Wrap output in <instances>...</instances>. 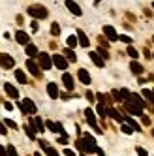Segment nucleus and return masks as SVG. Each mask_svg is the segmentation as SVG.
Returning a JSON list of instances; mask_svg holds the SVG:
<instances>
[{"label":"nucleus","instance_id":"f257e3e1","mask_svg":"<svg viewBox=\"0 0 154 156\" xmlns=\"http://www.w3.org/2000/svg\"><path fill=\"white\" fill-rule=\"evenodd\" d=\"M17 105H19V109H21V111H23V115H34V113H36V111H38V107H36V104H34V102H32V100H30V98H25V100H23V102H19Z\"/></svg>","mask_w":154,"mask_h":156},{"label":"nucleus","instance_id":"f03ea898","mask_svg":"<svg viewBox=\"0 0 154 156\" xmlns=\"http://www.w3.org/2000/svg\"><path fill=\"white\" fill-rule=\"evenodd\" d=\"M28 13L32 17H36V19H45L47 17V9H45V6H41V4H32L28 8Z\"/></svg>","mask_w":154,"mask_h":156},{"label":"nucleus","instance_id":"7ed1b4c3","mask_svg":"<svg viewBox=\"0 0 154 156\" xmlns=\"http://www.w3.org/2000/svg\"><path fill=\"white\" fill-rule=\"evenodd\" d=\"M85 119L89 120V124H90V126L94 128V132H96V133H102V132H103V130H100V128H98V122H96V115H94V111H92L90 107H86V109H85Z\"/></svg>","mask_w":154,"mask_h":156},{"label":"nucleus","instance_id":"20e7f679","mask_svg":"<svg viewBox=\"0 0 154 156\" xmlns=\"http://www.w3.org/2000/svg\"><path fill=\"white\" fill-rule=\"evenodd\" d=\"M83 139H85V152H86V154L96 152V141H94V137L90 136V133H85Z\"/></svg>","mask_w":154,"mask_h":156},{"label":"nucleus","instance_id":"39448f33","mask_svg":"<svg viewBox=\"0 0 154 156\" xmlns=\"http://www.w3.org/2000/svg\"><path fill=\"white\" fill-rule=\"evenodd\" d=\"M38 60H40V68H41V70H51V64H53L51 55H47V53H40V55H38Z\"/></svg>","mask_w":154,"mask_h":156},{"label":"nucleus","instance_id":"423d86ee","mask_svg":"<svg viewBox=\"0 0 154 156\" xmlns=\"http://www.w3.org/2000/svg\"><path fill=\"white\" fill-rule=\"evenodd\" d=\"M0 66H2L4 70L13 68V66H15V60H13V57H9V55H6V53H0Z\"/></svg>","mask_w":154,"mask_h":156},{"label":"nucleus","instance_id":"0eeeda50","mask_svg":"<svg viewBox=\"0 0 154 156\" xmlns=\"http://www.w3.org/2000/svg\"><path fill=\"white\" fill-rule=\"evenodd\" d=\"M126 111L128 113H131V115H135V117H143V109L137 105V104H134L131 100H126Z\"/></svg>","mask_w":154,"mask_h":156},{"label":"nucleus","instance_id":"6e6552de","mask_svg":"<svg viewBox=\"0 0 154 156\" xmlns=\"http://www.w3.org/2000/svg\"><path fill=\"white\" fill-rule=\"evenodd\" d=\"M30 128L34 130L36 133H43V132H45V122H43L40 117H34L32 122H30Z\"/></svg>","mask_w":154,"mask_h":156},{"label":"nucleus","instance_id":"1a4fd4ad","mask_svg":"<svg viewBox=\"0 0 154 156\" xmlns=\"http://www.w3.org/2000/svg\"><path fill=\"white\" fill-rule=\"evenodd\" d=\"M38 143H40V147H41L43 151H45V154H47V156H60V154H58V151H57V149H53V147H51V145H49L45 139H40Z\"/></svg>","mask_w":154,"mask_h":156},{"label":"nucleus","instance_id":"9d476101","mask_svg":"<svg viewBox=\"0 0 154 156\" xmlns=\"http://www.w3.org/2000/svg\"><path fill=\"white\" fill-rule=\"evenodd\" d=\"M51 60H53V64L57 66L58 70H66V68H68V60H66L62 55H53V58H51Z\"/></svg>","mask_w":154,"mask_h":156},{"label":"nucleus","instance_id":"9b49d317","mask_svg":"<svg viewBox=\"0 0 154 156\" xmlns=\"http://www.w3.org/2000/svg\"><path fill=\"white\" fill-rule=\"evenodd\" d=\"M103 34H105V38H107L109 41H117V40H118L117 30H115L111 25H105V27H103Z\"/></svg>","mask_w":154,"mask_h":156},{"label":"nucleus","instance_id":"f8f14e48","mask_svg":"<svg viewBox=\"0 0 154 156\" xmlns=\"http://www.w3.org/2000/svg\"><path fill=\"white\" fill-rule=\"evenodd\" d=\"M66 8H68L73 15H77V17L83 15V9L79 8V4H77V2H73V0H66Z\"/></svg>","mask_w":154,"mask_h":156},{"label":"nucleus","instance_id":"ddd939ff","mask_svg":"<svg viewBox=\"0 0 154 156\" xmlns=\"http://www.w3.org/2000/svg\"><path fill=\"white\" fill-rule=\"evenodd\" d=\"M26 68H28V72L32 73V75H34V77H41V70H40V66L34 62V60H26Z\"/></svg>","mask_w":154,"mask_h":156},{"label":"nucleus","instance_id":"4468645a","mask_svg":"<svg viewBox=\"0 0 154 156\" xmlns=\"http://www.w3.org/2000/svg\"><path fill=\"white\" fill-rule=\"evenodd\" d=\"M4 90H6V94H8L9 98H13V100H17V98H19V90H17L13 85L6 83V85H4Z\"/></svg>","mask_w":154,"mask_h":156},{"label":"nucleus","instance_id":"2eb2a0df","mask_svg":"<svg viewBox=\"0 0 154 156\" xmlns=\"http://www.w3.org/2000/svg\"><path fill=\"white\" fill-rule=\"evenodd\" d=\"M15 40L21 43V45H28V43H30V38H28V34H26V32H23V30H19L17 34H15Z\"/></svg>","mask_w":154,"mask_h":156},{"label":"nucleus","instance_id":"dca6fc26","mask_svg":"<svg viewBox=\"0 0 154 156\" xmlns=\"http://www.w3.org/2000/svg\"><path fill=\"white\" fill-rule=\"evenodd\" d=\"M89 57H90V60L98 66V68H103V64H105V60L100 57V55H98L96 51H92V53H89Z\"/></svg>","mask_w":154,"mask_h":156},{"label":"nucleus","instance_id":"f3484780","mask_svg":"<svg viewBox=\"0 0 154 156\" xmlns=\"http://www.w3.org/2000/svg\"><path fill=\"white\" fill-rule=\"evenodd\" d=\"M77 77H79V81L83 83V85H90V73L89 72H86V70H79V72H77Z\"/></svg>","mask_w":154,"mask_h":156},{"label":"nucleus","instance_id":"a211bd4d","mask_svg":"<svg viewBox=\"0 0 154 156\" xmlns=\"http://www.w3.org/2000/svg\"><path fill=\"white\" fill-rule=\"evenodd\" d=\"M77 43H79V45L81 47H89V38H86V34H85V32L83 30H77Z\"/></svg>","mask_w":154,"mask_h":156},{"label":"nucleus","instance_id":"6ab92c4d","mask_svg":"<svg viewBox=\"0 0 154 156\" xmlns=\"http://www.w3.org/2000/svg\"><path fill=\"white\" fill-rule=\"evenodd\" d=\"M107 117H111V119H115L117 122H120V124H122V122H124V117L120 115V113H118L117 109H113V107H109V109H107Z\"/></svg>","mask_w":154,"mask_h":156},{"label":"nucleus","instance_id":"aec40b11","mask_svg":"<svg viewBox=\"0 0 154 156\" xmlns=\"http://www.w3.org/2000/svg\"><path fill=\"white\" fill-rule=\"evenodd\" d=\"M62 83H64V87L68 88V90H73L75 85H73V77H72L70 73H64V75H62Z\"/></svg>","mask_w":154,"mask_h":156},{"label":"nucleus","instance_id":"412c9836","mask_svg":"<svg viewBox=\"0 0 154 156\" xmlns=\"http://www.w3.org/2000/svg\"><path fill=\"white\" fill-rule=\"evenodd\" d=\"M47 94H49L53 100L58 98V87H57V83H49V85H47Z\"/></svg>","mask_w":154,"mask_h":156},{"label":"nucleus","instance_id":"4be33fe9","mask_svg":"<svg viewBox=\"0 0 154 156\" xmlns=\"http://www.w3.org/2000/svg\"><path fill=\"white\" fill-rule=\"evenodd\" d=\"M25 53L28 55L30 58H34V57H38V55H40V53H38V47L34 45V43H28V45H26V49H25Z\"/></svg>","mask_w":154,"mask_h":156},{"label":"nucleus","instance_id":"5701e85b","mask_svg":"<svg viewBox=\"0 0 154 156\" xmlns=\"http://www.w3.org/2000/svg\"><path fill=\"white\" fill-rule=\"evenodd\" d=\"M130 70H131V73H135V75H141V73H143V66H141L139 62H135V60H134V62L130 64Z\"/></svg>","mask_w":154,"mask_h":156},{"label":"nucleus","instance_id":"b1692460","mask_svg":"<svg viewBox=\"0 0 154 156\" xmlns=\"http://www.w3.org/2000/svg\"><path fill=\"white\" fill-rule=\"evenodd\" d=\"M15 79H17L21 85H25V83H26V75H25V72H23V70H15Z\"/></svg>","mask_w":154,"mask_h":156},{"label":"nucleus","instance_id":"393cba45","mask_svg":"<svg viewBox=\"0 0 154 156\" xmlns=\"http://www.w3.org/2000/svg\"><path fill=\"white\" fill-rule=\"evenodd\" d=\"M96 113L100 115L102 119H105V117H107V107H105L103 104H98V107H96Z\"/></svg>","mask_w":154,"mask_h":156},{"label":"nucleus","instance_id":"a878e982","mask_svg":"<svg viewBox=\"0 0 154 156\" xmlns=\"http://www.w3.org/2000/svg\"><path fill=\"white\" fill-rule=\"evenodd\" d=\"M45 128H47L49 132L58 133V130H57V122H53V120H47V122H45Z\"/></svg>","mask_w":154,"mask_h":156},{"label":"nucleus","instance_id":"bb28decb","mask_svg":"<svg viewBox=\"0 0 154 156\" xmlns=\"http://www.w3.org/2000/svg\"><path fill=\"white\" fill-rule=\"evenodd\" d=\"M64 55H66V58H68L70 62H75V60H77V57H75V53H73L72 49H66V51H64Z\"/></svg>","mask_w":154,"mask_h":156},{"label":"nucleus","instance_id":"cd10ccee","mask_svg":"<svg viewBox=\"0 0 154 156\" xmlns=\"http://www.w3.org/2000/svg\"><path fill=\"white\" fill-rule=\"evenodd\" d=\"M25 133H26V136H28V139H32V141L36 139V132L32 130L30 126H25Z\"/></svg>","mask_w":154,"mask_h":156},{"label":"nucleus","instance_id":"c85d7f7f","mask_svg":"<svg viewBox=\"0 0 154 156\" xmlns=\"http://www.w3.org/2000/svg\"><path fill=\"white\" fill-rule=\"evenodd\" d=\"M120 130H122V133H126V136H131V133H134V130H131L126 122H122V126H120Z\"/></svg>","mask_w":154,"mask_h":156},{"label":"nucleus","instance_id":"c756f323","mask_svg":"<svg viewBox=\"0 0 154 156\" xmlns=\"http://www.w3.org/2000/svg\"><path fill=\"white\" fill-rule=\"evenodd\" d=\"M51 34H53V36H58V34H60V27H58V23H53V25H51Z\"/></svg>","mask_w":154,"mask_h":156},{"label":"nucleus","instance_id":"7c9ffc66","mask_svg":"<svg viewBox=\"0 0 154 156\" xmlns=\"http://www.w3.org/2000/svg\"><path fill=\"white\" fill-rule=\"evenodd\" d=\"M128 55H130V57L134 58V60H135V58L139 57V53H137V49H134V47H131V45H128Z\"/></svg>","mask_w":154,"mask_h":156},{"label":"nucleus","instance_id":"2f4dec72","mask_svg":"<svg viewBox=\"0 0 154 156\" xmlns=\"http://www.w3.org/2000/svg\"><path fill=\"white\" fill-rule=\"evenodd\" d=\"M6 154L8 156H17V151H15L13 145H8V147H6Z\"/></svg>","mask_w":154,"mask_h":156},{"label":"nucleus","instance_id":"473e14b6","mask_svg":"<svg viewBox=\"0 0 154 156\" xmlns=\"http://www.w3.org/2000/svg\"><path fill=\"white\" fill-rule=\"evenodd\" d=\"M96 53L100 55V57H102L103 60H107V58H109V53H107V49H103V47H100V49H98Z\"/></svg>","mask_w":154,"mask_h":156},{"label":"nucleus","instance_id":"72a5a7b5","mask_svg":"<svg viewBox=\"0 0 154 156\" xmlns=\"http://www.w3.org/2000/svg\"><path fill=\"white\" fill-rule=\"evenodd\" d=\"M4 126H6V128H12V130H17V124H15L13 120H9V119L4 120Z\"/></svg>","mask_w":154,"mask_h":156},{"label":"nucleus","instance_id":"f704fd0d","mask_svg":"<svg viewBox=\"0 0 154 156\" xmlns=\"http://www.w3.org/2000/svg\"><path fill=\"white\" fill-rule=\"evenodd\" d=\"M66 41H68V47H75L77 45V36H70Z\"/></svg>","mask_w":154,"mask_h":156},{"label":"nucleus","instance_id":"c9c22d12","mask_svg":"<svg viewBox=\"0 0 154 156\" xmlns=\"http://www.w3.org/2000/svg\"><path fill=\"white\" fill-rule=\"evenodd\" d=\"M118 40H120V41H124V43H128V45H130V43H131V38H130V36H126V34H122V36H118Z\"/></svg>","mask_w":154,"mask_h":156},{"label":"nucleus","instance_id":"e433bc0d","mask_svg":"<svg viewBox=\"0 0 154 156\" xmlns=\"http://www.w3.org/2000/svg\"><path fill=\"white\" fill-rule=\"evenodd\" d=\"M135 152H137L139 156H149V152H147L145 149H143V147H135Z\"/></svg>","mask_w":154,"mask_h":156},{"label":"nucleus","instance_id":"4c0bfd02","mask_svg":"<svg viewBox=\"0 0 154 156\" xmlns=\"http://www.w3.org/2000/svg\"><path fill=\"white\" fill-rule=\"evenodd\" d=\"M6 133H8V128L4 126V122L0 120V136H6Z\"/></svg>","mask_w":154,"mask_h":156},{"label":"nucleus","instance_id":"58836bf2","mask_svg":"<svg viewBox=\"0 0 154 156\" xmlns=\"http://www.w3.org/2000/svg\"><path fill=\"white\" fill-rule=\"evenodd\" d=\"M143 96H145L147 100H152V92H150V90H147V88L143 90Z\"/></svg>","mask_w":154,"mask_h":156},{"label":"nucleus","instance_id":"ea45409f","mask_svg":"<svg viewBox=\"0 0 154 156\" xmlns=\"http://www.w3.org/2000/svg\"><path fill=\"white\" fill-rule=\"evenodd\" d=\"M64 156H77L72 149H64Z\"/></svg>","mask_w":154,"mask_h":156},{"label":"nucleus","instance_id":"a19ab883","mask_svg":"<svg viewBox=\"0 0 154 156\" xmlns=\"http://www.w3.org/2000/svg\"><path fill=\"white\" fill-rule=\"evenodd\" d=\"M30 27H32V30H38V27H40V25H38V21H32Z\"/></svg>","mask_w":154,"mask_h":156},{"label":"nucleus","instance_id":"79ce46f5","mask_svg":"<svg viewBox=\"0 0 154 156\" xmlns=\"http://www.w3.org/2000/svg\"><path fill=\"white\" fill-rule=\"evenodd\" d=\"M86 98H89V102H94V94L92 92H86Z\"/></svg>","mask_w":154,"mask_h":156},{"label":"nucleus","instance_id":"37998d69","mask_svg":"<svg viewBox=\"0 0 154 156\" xmlns=\"http://www.w3.org/2000/svg\"><path fill=\"white\" fill-rule=\"evenodd\" d=\"M58 143H62V145H66V143H68V137H60V139H58Z\"/></svg>","mask_w":154,"mask_h":156},{"label":"nucleus","instance_id":"c03bdc74","mask_svg":"<svg viewBox=\"0 0 154 156\" xmlns=\"http://www.w3.org/2000/svg\"><path fill=\"white\" fill-rule=\"evenodd\" d=\"M143 124H150V119L149 117H143Z\"/></svg>","mask_w":154,"mask_h":156},{"label":"nucleus","instance_id":"a18cd8bd","mask_svg":"<svg viewBox=\"0 0 154 156\" xmlns=\"http://www.w3.org/2000/svg\"><path fill=\"white\" fill-rule=\"evenodd\" d=\"M6 109H8V111H12V109H13V105L9 104V102H6Z\"/></svg>","mask_w":154,"mask_h":156},{"label":"nucleus","instance_id":"49530a36","mask_svg":"<svg viewBox=\"0 0 154 156\" xmlns=\"http://www.w3.org/2000/svg\"><path fill=\"white\" fill-rule=\"evenodd\" d=\"M150 92H152V100H150V102H152V104H154V90H150Z\"/></svg>","mask_w":154,"mask_h":156},{"label":"nucleus","instance_id":"de8ad7c7","mask_svg":"<svg viewBox=\"0 0 154 156\" xmlns=\"http://www.w3.org/2000/svg\"><path fill=\"white\" fill-rule=\"evenodd\" d=\"M34 156H41V154H40V152H36V154H34Z\"/></svg>","mask_w":154,"mask_h":156},{"label":"nucleus","instance_id":"09e8293b","mask_svg":"<svg viewBox=\"0 0 154 156\" xmlns=\"http://www.w3.org/2000/svg\"><path fill=\"white\" fill-rule=\"evenodd\" d=\"M152 136H154V130H152Z\"/></svg>","mask_w":154,"mask_h":156},{"label":"nucleus","instance_id":"8fccbe9b","mask_svg":"<svg viewBox=\"0 0 154 156\" xmlns=\"http://www.w3.org/2000/svg\"><path fill=\"white\" fill-rule=\"evenodd\" d=\"M152 8H154V2H152Z\"/></svg>","mask_w":154,"mask_h":156},{"label":"nucleus","instance_id":"3c124183","mask_svg":"<svg viewBox=\"0 0 154 156\" xmlns=\"http://www.w3.org/2000/svg\"><path fill=\"white\" fill-rule=\"evenodd\" d=\"M81 156H85V154H81Z\"/></svg>","mask_w":154,"mask_h":156},{"label":"nucleus","instance_id":"603ef678","mask_svg":"<svg viewBox=\"0 0 154 156\" xmlns=\"http://www.w3.org/2000/svg\"><path fill=\"white\" fill-rule=\"evenodd\" d=\"M152 40H154V36H152Z\"/></svg>","mask_w":154,"mask_h":156}]
</instances>
